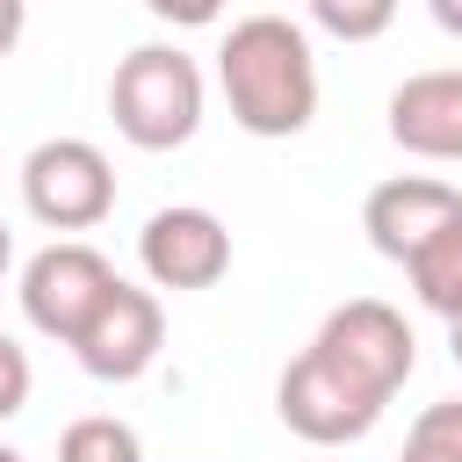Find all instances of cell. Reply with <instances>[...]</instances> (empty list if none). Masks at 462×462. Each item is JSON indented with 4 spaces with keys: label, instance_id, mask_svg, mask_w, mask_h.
<instances>
[{
    "label": "cell",
    "instance_id": "16",
    "mask_svg": "<svg viewBox=\"0 0 462 462\" xmlns=\"http://www.w3.org/2000/svg\"><path fill=\"white\" fill-rule=\"evenodd\" d=\"M144 7H152L159 22H173V29H209L231 0H144Z\"/></svg>",
    "mask_w": 462,
    "mask_h": 462
},
{
    "label": "cell",
    "instance_id": "17",
    "mask_svg": "<svg viewBox=\"0 0 462 462\" xmlns=\"http://www.w3.org/2000/svg\"><path fill=\"white\" fill-rule=\"evenodd\" d=\"M22 29H29V0H0V58L22 43Z\"/></svg>",
    "mask_w": 462,
    "mask_h": 462
},
{
    "label": "cell",
    "instance_id": "8",
    "mask_svg": "<svg viewBox=\"0 0 462 462\" xmlns=\"http://www.w3.org/2000/svg\"><path fill=\"white\" fill-rule=\"evenodd\" d=\"M116 267L87 245V238H58L43 245L29 267H22V318L43 332V339H72L87 325V310L108 296Z\"/></svg>",
    "mask_w": 462,
    "mask_h": 462
},
{
    "label": "cell",
    "instance_id": "13",
    "mask_svg": "<svg viewBox=\"0 0 462 462\" xmlns=\"http://www.w3.org/2000/svg\"><path fill=\"white\" fill-rule=\"evenodd\" d=\"M397 462H462V397H440L411 419Z\"/></svg>",
    "mask_w": 462,
    "mask_h": 462
},
{
    "label": "cell",
    "instance_id": "2",
    "mask_svg": "<svg viewBox=\"0 0 462 462\" xmlns=\"http://www.w3.org/2000/svg\"><path fill=\"white\" fill-rule=\"evenodd\" d=\"M202 108H209V87H202V65L180 51V43H137L130 58H116L108 72V116L116 130L137 144V152H173L202 130Z\"/></svg>",
    "mask_w": 462,
    "mask_h": 462
},
{
    "label": "cell",
    "instance_id": "20",
    "mask_svg": "<svg viewBox=\"0 0 462 462\" xmlns=\"http://www.w3.org/2000/svg\"><path fill=\"white\" fill-rule=\"evenodd\" d=\"M7 260H14V231L0 224V274H7Z\"/></svg>",
    "mask_w": 462,
    "mask_h": 462
},
{
    "label": "cell",
    "instance_id": "18",
    "mask_svg": "<svg viewBox=\"0 0 462 462\" xmlns=\"http://www.w3.org/2000/svg\"><path fill=\"white\" fill-rule=\"evenodd\" d=\"M426 14H433L448 36H462V0H426Z\"/></svg>",
    "mask_w": 462,
    "mask_h": 462
},
{
    "label": "cell",
    "instance_id": "3",
    "mask_svg": "<svg viewBox=\"0 0 462 462\" xmlns=\"http://www.w3.org/2000/svg\"><path fill=\"white\" fill-rule=\"evenodd\" d=\"M22 202L43 231H94L116 209V166L94 137H43L22 159Z\"/></svg>",
    "mask_w": 462,
    "mask_h": 462
},
{
    "label": "cell",
    "instance_id": "4",
    "mask_svg": "<svg viewBox=\"0 0 462 462\" xmlns=\"http://www.w3.org/2000/svg\"><path fill=\"white\" fill-rule=\"evenodd\" d=\"M383 404H390V397H375L368 383H354L346 368H332L318 346H303V354L282 368V383H274L282 426H289L296 440H310V448H346V440L375 433Z\"/></svg>",
    "mask_w": 462,
    "mask_h": 462
},
{
    "label": "cell",
    "instance_id": "15",
    "mask_svg": "<svg viewBox=\"0 0 462 462\" xmlns=\"http://www.w3.org/2000/svg\"><path fill=\"white\" fill-rule=\"evenodd\" d=\"M29 383H36V368H29V346H22L14 332H0V419H14V411L29 404Z\"/></svg>",
    "mask_w": 462,
    "mask_h": 462
},
{
    "label": "cell",
    "instance_id": "19",
    "mask_svg": "<svg viewBox=\"0 0 462 462\" xmlns=\"http://www.w3.org/2000/svg\"><path fill=\"white\" fill-rule=\"evenodd\" d=\"M448 354H455V368H462V318H448Z\"/></svg>",
    "mask_w": 462,
    "mask_h": 462
},
{
    "label": "cell",
    "instance_id": "6",
    "mask_svg": "<svg viewBox=\"0 0 462 462\" xmlns=\"http://www.w3.org/2000/svg\"><path fill=\"white\" fill-rule=\"evenodd\" d=\"M72 354H79V368L94 375V383H137L152 361H159V346H166V310H159V296L152 289H137V282H108V296L87 310V325L65 339Z\"/></svg>",
    "mask_w": 462,
    "mask_h": 462
},
{
    "label": "cell",
    "instance_id": "10",
    "mask_svg": "<svg viewBox=\"0 0 462 462\" xmlns=\"http://www.w3.org/2000/svg\"><path fill=\"white\" fill-rule=\"evenodd\" d=\"M390 137L411 159H448L462 166V65L440 72H411L390 94Z\"/></svg>",
    "mask_w": 462,
    "mask_h": 462
},
{
    "label": "cell",
    "instance_id": "9",
    "mask_svg": "<svg viewBox=\"0 0 462 462\" xmlns=\"http://www.w3.org/2000/svg\"><path fill=\"white\" fill-rule=\"evenodd\" d=\"M462 217V188H448V180H433V173H397V180H383V188H368V202H361V231H368V245L383 253V260H411L440 224H455Z\"/></svg>",
    "mask_w": 462,
    "mask_h": 462
},
{
    "label": "cell",
    "instance_id": "5",
    "mask_svg": "<svg viewBox=\"0 0 462 462\" xmlns=\"http://www.w3.org/2000/svg\"><path fill=\"white\" fill-rule=\"evenodd\" d=\"M310 346H318L332 368H346L354 383H368L375 397H397V390L411 383V368H419V339H411L404 310H390L383 296H354V303H339V310L318 325Z\"/></svg>",
    "mask_w": 462,
    "mask_h": 462
},
{
    "label": "cell",
    "instance_id": "12",
    "mask_svg": "<svg viewBox=\"0 0 462 462\" xmlns=\"http://www.w3.org/2000/svg\"><path fill=\"white\" fill-rule=\"evenodd\" d=\"M58 462H144V440L116 411H87L58 433Z\"/></svg>",
    "mask_w": 462,
    "mask_h": 462
},
{
    "label": "cell",
    "instance_id": "14",
    "mask_svg": "<svg viewBox=\"0 0 462 462\" xmlns=\"http://www.w3.org/2000/svg\"><path fill=\"white\" fill-rule=\"evenodd\" d=\"M310 22L339 43H375L390 22H397V0H303Z\"/></svg>",
    "mask_w": 462,
    "mask_h": 462
},
{
    "label": "cell",
    "instance_id": "7",
    "mask_svg": "<svg viewBox=\"0 0 462 462\" xmlns=\"http://www.w3.org/2000/svg\"><path fill=\"white\" fill-rule=\"evenodd\" d=\"M137 260H144L152 289H217L231 274V231H224L217 209L173 202V209H152L144 217Z\"/></svg>",
    "mask_w": 462,
    "mask_h": 462
},
{
    "label": "cell",
    "instance_id": "11",
    "mask_svg": "<svg viewBox=\"0 0 462 462\" xmlns=\"http://www.w3.org/2000/svg\"><path fill=\"white\" fill-rule=\"evenodd\" d=\"M404 274H411V296H419L433 318H462V217L440 224V231L404 260Z\"/></svg>",
    "mask_w": 462,
    "mask_h": 462
},
{
    "label": "cell",
    "instance_id": "1",
    "mask_svg": "<svg viewBox=\"0 0 462 462\" xmlns=\"http://www.w3.org/2000/svg\"><path fill=\"white\" fill-rule=\"evenodd\" d=\"M217 87L231 101V123L245 137H296L318 116V58L310 36L289 14H245L231 22L217 51Z\"/></svg>",
    "mask_w": 462,
    "mask_h": 462
},
{
    "label": "cell",
    "instance_id": "21",
    "mask_svg": "<svg viewBox=\"0 0 462 462\" xmlns=\"http://www.w3.org/2000/svg\"><path fill=\"white\" fill-rule=\"evenodd\" d=\"M0 462H22V455H14V448H0Z\"/></svg>",
    "mask_w": 462,
    "mask_h": 462
}]
</instances>
